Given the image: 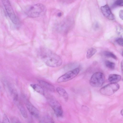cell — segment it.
<instances>
[{"mask_svg": "<svg viewBox=\"0 0 123 123\" xmlns=\"http://www.w3.org/2000/svg\"><path fill=\"white\" fill-rule=\"evenodd\" d=\"M80 71V69L78 68L68 71L59 77L57 80V82L60 83L69 80L76 77Z\"/></svg>", "mask_w": 123, "mask_h": 123, "instance_id": "cell-7", "label": "cell"}, {"mask_svg": "<svg viewBox=\"0 0 123 123\" xmlns=\"http://www.w3.org/2000/svg\"><path fill=\"white\" fill-rule=\"evenodd\" d=\"M23 98L26 106L30 114L36 117H38L39 115V112L38 109L31 104L25 97L23 96Z\"/></svg>", "mask_w": 123, "mask_h": 123, "instance_id": "cell-8", "label": "cell"}, {"mask_svg": "<svg viewBox=\"0 0 123 123\" xmlns=\"http://www.w3.org/2000/svg\"><path fill=\"white\" fill-rule=\"evenodd\" d=\"M119 15L120 18L122 20L123 19V10H121L119 13Z\"/></svg>", "mask_w": 123, "mask_h": 123, "instance_id": "cell-23", "label": "cell"}, {"mask_svg": "<svg viewBox=\"0 0 123 123\" xmlns=\"http://www.w3.org/2000/svg\"><path fill=\"white\" fill-rule=\"evenodd\" d=\"M115 4L118 6H123V0H117L115 1Z\"/></svg>", "mask_w": 123, "mask_h": 123, "instance_id": "cell-21", "label": "cell"}, {"mask_svg": "<svg viewBox=\"0 0 123 123\" xmlns=\"http://www.w3.org/2000/svg\"><path fill=\"white\" fill-rule=\"evenodd\" d=\"M3 123H9L10 121L7 116L6 114H4L3 115Z\"/></svg>", "mask_w": 123, "mask_h": 123, "instance_id": "cell-19", "label": "cell"}, {"mask_svg": "<svg viewBox=\"0 0 123 123\" xmlns=\"http://www.w3.org/2000/svg\"><path fill=\"white\" fill-rule=\"evenodd\" d=\"M116 41L117 43L120 45L123 46V39L122 38H118L116 40Z\"/></svg>", "mask_w": 123, "mask_h": 123, "instance_id": "cell-20", "label": "cell"}, {"mask_svg": "<svg viewBox=\"0 0 123 123\" xmlns=\"http://www.w3.org/2000/svg\"><path fill=\"white\" fill-rule=\"evenodd\" d=\"M105 77L102 72H98L94 73L92 76L89 81L90 85L94 87L102 86L105 82Z\"/></svg>", "mask_w": 123, "mask_h": 123, "instance_id": "cell-4", "label": "cell"}, {"mask_svg": "<svg viewBox=\"0 0 123 123\" xmlns=\"http://www.w3.org/2000/svg\"><path fill=\"white\" fill-rule=\"evenodd\" d=\"M56 90L58 93L63 97L66 101L68 100V95L64 88L61 87H58L56 88Z\"/></svg>", "mask_w": 123, "mask_h": 123, "instance_id": "cell-13", "label": "cell"}, {"mask_svg": "<svg viewBox=\"0 0 123 123\" xmlns=\"http://www.w3.org/2000/svg\"><path fill=\"white\" fill-rule=\"evenodd\" d=\"M121 79L120 75L116 74H110L108 77V80L111 83H117L121 80Z\"/></svg>", "mask_w": 123, "mask_h": 123, "instance_id": "cell-12", "label": "cell"}, {"mask_svg": "<svg viewBox=\"0 0 123 123\" xmlns=\"http://www.w3.org/2000/svg\"><path fill=\"white\" fill-rule=\"evenodd\" d=\"M97 50L95 49L91 48L89 49L87 51L86 57L89 59L92 57L96 53Z\"/></svg>", "mask_w": 123, "mask_h": 123, "instance_id": "cell-16", "label": "cell"}, {"mask_svg": "<svg viewBox=\"0 0 123 123\" xmlns=\"http://www.w3.org/2000/svg\"><path fill=\"white\" fill-rule=\"evenodd\" d=\"M105 64L106 67L111 69H113L115 68V64L113 62L107 60L105 61Z\"/></svg>", "mask_w": 123, "mask_h": 123, "instance_id": "cell-18", "label": "cell"}, {"mask_svg": "<svg viewBox=\"0 0 123 123\" xmlns=\"http://www.w3.org/2000/svg\"><path fill=\"white\" fill-rule=\"evenodd\" d=\"M100 10L102 13L105 17L110 20H113L114 19V15L107 5L101 6L100 8Z\"/></svg>", "mask_w": 123, "mask_h": 123, "instance_id": "cell-9", "label": "cell"}, {"mask_svg": "<svg viewBox=\"0 0 123 123\" xmlns=\"http://www.w3.org/2000/svg\"><path fill=\"white\" fill-rule=\"evenodd\" d=\"M47 100L48 104L53 109L56 115L58 117L62 116L63 114V109L59 102L51 97H48Z\"/></svg>", "mask_w": 123, "mask_h": 123, "instance_id": "cell-5", "label": "cell"}, {"mask_svg": "<svg viewBox=\"0 0 123 123\" xmlns=\"http://www.w3.org/2000/svg\"><path fill=\"white\" fill-rule=\"evenodd\" d=\"M45 10V6L39 3L28 6L25 8L24 12L28 17L34 18L41 16Z\"/></svg>", "mask_w": 123, "mask_h": 123, "instance_id": "cell-2", "label": "cell"}, {"mask_svg": "<svg viewBox=\"0 0 123 123\" xmlns=\"http://www.w3.org/2000/svg\"><path fill=\"white\" fill-rule=\"evenodd\" d=\"M6 12L12 22L17 25L19 24L20 22L16 16L9 0H1Z\"/></svg>", "mask_w": 123, "mask_h": 123, "instance_id": "cell-3", "label": "cell"}, {"mask_svg": "<svg viewBox=\"0 0 123 123\" xmlns=\"http://www.w3.org/2000/svg\"><path fill=\"white\" fill-rule=\"evenodd\" d=\"M3 83L6 89L11 94H12L14 90L10 84L6 80L3 81Z\"/></svg>", "mask_w": 123, "mask_h": 123, "instance_id": "cell-15", "label": "cell"}, {"mask_svg": "<svg viewBox=\"0 0 123 123\" xmlns=\"http://www.w3.org/2000/svg\"><path fill=\"white\" fill-rule=\"evenodd\" d=\"M123 109H122L121 110V112H120V113L121 114V115H122V116H123Z\"/></svg>", "mask_w": 123, "mask_h": 123, "instance_id": "cell-26", "label": "cell"}, {"mask_svg": "<svg viewBox=\"0 0 123 123\" xmlns=\"http://www.w3.org/2000/svg\"><path fill=\"white\" fill-rule=\"evenodd\" d=\"M62 13L61 12H60L58 13L57 15L58 17H61L62 16Z\"/></svg>", "mask_w": 123, "mask_h": 123, "instance_id": "cell-25", "label": "cell"}, {"mask_svg": "<svg viewBox=\"0 0 123 123\" xmlns=\"http://www.w3.org/2000/svg\"><path fill=\"white\" fill-rule=\"evenodd\" d=\"M12 122L13 123H20L19 120L16 118H12L11 119Z\"/></svg>", "mask_w": 123, "mask_h": 123, "instance_id": "cell-22", "label": "cell"}, {"mask_svg": "<svg viewBox=\"0 0 123 123\" xmlns=\"http://www.w3.org/2000/svg\"><path fill=\"white\" fill-rule=\"evenodd\" d=\"M36 91L42 95L44 94V91L40 86L37 84H31L30 85Z\"/></svg>", "mask_w": 123, "mask_h": 123, "instance_id": "cell-14", "label": "cell"}, {"mask_svg": "<svg viewBox=\"0 0 123 123\" xmlns=\"http://www.w3.org/2000/svg\"><path fill=\"white\" fill-rule=\"evenodd\" d=\"M38 53L41 60L49 67H57L62 64V60L60 56L49 49L41 47L38 50Z\"/></svg>", "mask_w": 123, "mask_h": 123, "instance_id": "cell-1", "label": "cell"}, {"mask_svg": "<svg viewBox=\"0 0 123 123\" xmlns=\"http://www.w3.org/2000/svg\"><path fill=\"white\" fill-rule=\"evenodd\" d=\"M104 55L105 56L112 58L115 59H117V56L113 53L108 51H105L103 53Z\"/></svg>", "mask_w": 123, "mask_h": 123, "instance_id": "cell-17", "label": "cell"}, {"mask_svg": "<svg viewBox=\"0 0 123 123\" xmlns=\"http://www.w3.org/2000/svg\"><path fill=\"white\" fill-rule=\"evenodd\" d=\"M119 85L117 83H111L104 86L100 90L102 95L110 96L114 94L119 88Z\"/></svg>", "mask_w": 123, "mask_h": 123, "instance_id": "cell-6", "label": "cell"}, {"mask_svg": "<svg viewBox=\"0 0 123 123\" xmlns=\"http://www.w3.org/2000/svg\"><path fill=\"white\" fill-rule=\"evenodd\" d=\"M14 102L17 105L23 117L25 118H27L28 117L27 113L22 103L18 99Z\"/></svg>", "mask_w": 123, "mask_h": 123, "instance_id": "cell-11", "label": "cell"}, {"mask_svg": "<svg viewBox=\"0 0 123 123\" xmlns=\"http://www.w3.org/2000/svg\"><path fill=\"white\" fill-rule=\"evenodd\" d=\"M121 68L122 71L123 70V61H122L121 62Z\"/></svg>", "mask_w": 123, "mask_h": 123, "instance_id": "cell-24", "label": "cell"}, {"mask_svg": "<svg viewBox=\"0 0 123 123\" xmlns=\"http://www.w3.org/2000/svg\"><path fill=\"white\" fill-rule=\"evenodd\" d=\"M38 81L42 86L48 91L52 92L55 91L54 87L50 83L42 80H38Z\"/></svg>", "mask_w": 123, "mask_h": 123, "instance_id": "cell-10", "label": "cell"}]
</instances>
